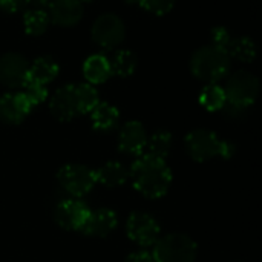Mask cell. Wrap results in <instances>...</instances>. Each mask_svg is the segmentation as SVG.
<instances>
[{
    "label": "cell",
    "instance_id": "f546056e",
    "mask_svg": "<svg viewBox=\"0 0 262 262\" xmlns=\"http://www.w3.org/2000/svg\"><path fill=\"white\" fill-rule=\"evenodd\" d=\"M223 111H224V114H226L227 117H230V118H239V117L246 112V107H241V106H236V104H233V103L226 101L224 106H223Z\"/></svg>",
    "mask_w": 262,
    "mask_h": 262
},
{
    "label": "cell",
    "instance_id": "cb8c5ba5",
    "mask_svg": "<svg viewBox=\"0 0 262 262\" xmlns=\"http://www.w3.org/2000/svg\"><path fill=\"white\" fill-rule=\"evenodd\" d=\"M75 95L78 103V114H89L100 103L97 89L89 83L75 86Z\"/></svg>",
    "mask_w": 262,
    "mask_h": 262
},
{
    "label": "cell",
    "instance_id": "f1b7e54d",
    "mask_svg": "<svg viewBox=\"0 0 262 262\" xmlns=\"http://www.w3.org/2000/svg\"><path fill=\"white\" fill-rule=\"evenodd\" d=\"M28 8V0H0V9L5 12H17Z\"/></svg>",
    "mask_w": 262,
    "mask_h": 262
},
{
    "label": "cell",
    "instance_id": "5bb4252c",
    "mask_svg": "<svg viewBox=\"0 0 262 262\" xmlns=\"http://www.w3.org/2000/svg\"><path fill=\"white\" fill-rule=\"evenodd\" d=\"M32 106L26 97L18 94H6L0 97V120L8 124L21 123L31 112Z\"/></svg>",
    "mask_w": 262,
    "mask_h": 262
},
{
    "label": "cell",
    "instance_id": "8fae6325",
    "mask_svg": "<svg viewBox=\"0 0 262 262\" xmlns=\"http://www.w3.org/2000/svg\"><path fill=\"white\" fill-rule=\"evenodd\" d=\"M147 144V135L141 123L129 121L126 123L118 135V149L126 155L140 157Z\"/></svg>",
    "mask_w": 262,
    "mask_h": 262
},
{
    "label": "cell",
    "instance_id": "44dd1931",
    "mask_svg": "<svg viewBox=\"0 0 262 262\" xmlns=\"http://www.w3.org/2000/svg\"><path fill=\"white\" fill-rule=\"evenodd\" d=\"M109 64H111L112 74H115L118 77H129L137 68V57L134 52L123 49L114 55V58L109 61Z\"/></svg>",
    "mask_w": 262,
    "mask_h": 262
},
{
    "label": "cell",
    "instance_id": "e0dca14e",
    "mask_svg": "<svg viewBox=\"0 0 262 262\" xmlns=\"http://www.w3.org/2000/svg\"><path fill=\"white\" fill-rule=\"evenodd\" d=\"M83 74H84L86 80L89 81V84L104 83L112 75L109 60L100 54L91 55L83 64Z\"/></svg>",
    "mask_w": 262,
    "mask_h": 262
},
{
    "label": "cell",
    "instance_id": "7c38bea8",
    "mask_svg": "<svg viewBox=\"0 0 262 262\" xmlns=\"http://www.w3.org/2000/svg\"><path fill=\"white\" fill-rule=\"evenodd\" d=\"M48 15L58 26H74L83 17V3L80 0H52L48 5Z\"/></svg>",
    "mask_w": 262,
    "mask_h": 262
},
{
    "label": "cell",
    "instance_id": "836d02e7",
    "mask_svg": "<svg viewBox=\"0 0 262 262\" xmlns=\"http://www.w3.org/2000/svg\"><path fill=\"white\" fill-rule=\"evenodd\" d=\"M80 2H91V0H80Z\"/></svg>",
    "mask_w": 262,
    "mask_h": 262
},
{
    "label": "cell",
    "instance_id": "83f0119b",
    "mask_svg": "<svg viewBox=\"0 0 262 262\" xmlns=\"http://www.w3.org/2000/svg\"><path fill=\"white\" fill-rule=\"evenodd\" d=\"M212 37H213V45L227 51L230 43H232V37L229 34V31L223 26H218L212 31Z\"/></svg>",
    "mask_w": 262,
    "mask_h": 262
},
{
    "label": "cell",
    "instance_id": "ba28073f",
    "mask_svg": "<svg viewBox=\"0 0 262 262\" xmlns=\"http://www.w3.org/2000/svg\"><path fill=\"white\" fill-rule=\"evenodd\" d=\"M129 238L138 246H154L160 238V226L154 216L144 212H134L126 226Z\"/></svg>",
    "mask_w": 262,
    "mask_h": 262
},
{
    "label": "cell",
    "instance_id": "6da1fadb",
    "mask_svg": "<svg viewBox=\"0 0 262 262\" xmlns=\"http://www.w3.org/2000/svg\"><path fill=\"white\" fill-rule=\"evenodd\" d=\"M134 187L147 198H160L167 193L172 183V172L164 160L140 155L129 170Z\"/></svg>",
    "mask_w": 262,
    "mask_h": 262
},
{
    "label": "cell",
    "instance_id": "5b68a950",
    "mask_svg": "<svg viewBox=\"0 0 262 262\" xmlns=\"http://www.w3.org/2000/svg\"><path fill=\"white\" fill-rule=\"evenodd\" d=\"M224 94H226V101L247 109L258 98L259 81L253 74L247 71H239L229 78Z\"/></svg>",
    "mask_w": 262,
    "mask_h": 262
},
{
    "label": "cell",
    "instance_id": "1f68e13d",
    "mask_svg": "<svg viewBox=\"0 0 262 262\" xmlns=\"http://www.w3.org/2000/svg\"><path fill=\"white\" fill-rule=\"evenodd\" d=\"M49 0H28V9H45Z\"/></svg>",
    "mask_w": 262,
    "mask_h": 262
},
{
    "label": "cell",
    "instance_id": "9a60e30c",
    "mask_svg": "<svg viewBox=\"0 0 262 262\" xmlns=\"http://www.w3.org/2000/svg\"><path fill=\"white\" fill-rule=\"evenodd\" d=\"M117 215L111 209H97L91 210L86 223L83 224L81 230L88 236H95V238H106L115 227H117Z\"/></svg>",
    "mask_w": 262,
    "mask_h": 262
},
{
    "label": "cell",
    "instance_id": "3957f363",
    "mask_svg": "<svg viewBox=\"0 0 262 262\" xmlns=\"http://www.w3.org/2000/svg\"><path fill=\"white\" fill-rule=\"evenodd\" d=\"M186 146L190 157L198 163H204L207 160H212L213 157H223L227 160L235 154V147L232 143L220 140L215 132L206 129L190 132L186 137Z\"/></svg>",
    "mask_w": 262,
    "mask_h": 262
},
{
    "label": "cell",
    "instance_id": "d6a6232c",
    "mask_svg": "<svg viewBox=\"0 0 262 262\" xmlns=\"http://www.w3.org/2000/svg\"><path fill=\"white\" fill-rule=\"evenodd\" d=\"M129 3H135V2H138V0H127Z\"/></svg>",
    "mask_w": 262,
    "mask_h": 262
},
{
    "label": "cell",
    "instance_id": "603a6c76",
    "mask_svg": "<svg viewBox=\"0 0 262 262\" xmlns=\"http://www.w3.org/2000/svg\"><path fill=\"white\" fill-rule=\"evenodd\" d=\"M227 54H229V57H233L239 61L250 63L256 57V46L250 38L239 37L236 40H232V43L227 49Z\"/></svg>",
    "mask_w": 262,
    "mask_h": 262
},
{
    "label": "cell",
    "instance_id": "d4e9b609",
    "mask_svg": "<svg viewBox=\"0 0 262 262\" xmlns=\"http://www.w3.org/2000/svg\"><path fill=\"white\" fill-rule=\"evenodd\" d=\"M200 103L207 109V111H220L223 109L226 103V94L224 89L218 84H207L201 95H200Z\"/></svg>",
    "mask_w": 262,
    "mask_h": 262
},
{
    "label": "cell",
    "instance_id": "8992f818",
    "mask_svg": "<svg viewBox=\"0 0 262 262\" xmlns=\"http://www.w3.org/2000/svg\"><path fill=\"white\" fill-rule=\"evenodd\" d=\"M57 180L68 193L77 198L89 193L97 184L95 172L83 164L63 166L57 173Z\"/></svg>",
    "mask_w": 262,
    "mask_h": 262
},
{
    "label": "cell",
    "instance_id": "d6986e66",
    "mask_svg": "<svg viewBox=\"0 0 262 262\" xmlns=\"http://www.w3.org/2000/svg\"><path fill=\"white\" fill-rule=\"evenodd\" d=\"M57 74H58V64L54 61V58L40 57L31 64L28 71V80L46 86L49 81H52L57 77Z\"/></svg>",
    "mask_w": 262,
    "mask_h": 262
},
{
    "label": "cell",
    "instance_id": "9c48e42d",
    "mask_svg": "<svg viewBox=\"0 0 262 262\" xmlns=\"http://www.w3.org/2000/svg\"><path fill=\"white\" fill-rule=\"evenodd\" d=\"M29 66L26 60L15 52H8L0 57V83L6 88H23L28 81Z\"/></svg>",
    "mask_w": 262,
    "mask_h": 262
},
{
    "label": "cell",
    "instance_id": "30bf717a",
    "mask_svg": "<svg viewBox=\"0 0 262 262\" xmlns=\"http://www.w3.org/2000/svg\"><path fill=\"white\" fill-rule=\"evenodd\" d=\"M91 210L78 200H64L58 203L54 212L55 223L64 230H81Z\"/></svg>",
    "mask_w": 262,
    "mask_h": 262
},
{
    "label": "cell",
    "instance_id": "4316f807",
    "mask_svg": "<svg viewBox=\"0 0 262 262\" xmlns=\"http://www.w3.org/2000/svg\"><path fill=\"white\" fill-rule=\"evenodd\" d=\"M137 3H140L146 11L152 14L163 15V14H167L173 8L175 0H138Z\"/></svg>",
    "mask_w": 262,
    "mask_h": 262
},
{
    "label": "cell",
    "instance_id": "484cf974",
    "mask_svg": "<svg viewBox=\"0 0 262 262\" xmlns=\"http://www.w3.org/2000/svg\"><path fill=\"white\" fill-rule=\"evenodd\" d=\"M21 94L26 97V100L31 103V106H35V104H40V103H43L46 100L48 89H46L45 84H40V83L28 80L23 84V92Z\"/></svg>",
    "mask_w": 262,
    "mask_h": 262
},
{
    "label": "cell",
    "instance_id": "4fadbf2b",
    "mask_svg": "<svg viewBox=\"0 0 262 262\" xmlns=\"http://www.w3.org/2000/svg\"><path fill=\"white\" fill-rule=\"evenodd\" d=\"M49 109L52 115L60 120V121H69L74 117L78 115V103H77V95H75V86L68 84L54 94L49 103Z\"/></svg>",
    "mask_w": 262,
    "mask_h": 262
},
{
    "label": "cell",
    "instance_id": "7a4b0ae2",
    "mask_svg": "<svg viewBox=\"0 0 262 262\" xmlns=\"http://www.w3.org/2000/svg\"><path fill=\"white\" fill-rule=\"evenodd\" d=\"M230 68V57L227 51L210 45L198 49L190 61L192 74L209 84H215L216 81L223 80Z\"/></svg>",
    "mask_w": 262,
    "mask_h": 262
},
{
    "label": "cell",
    "instance_id": "ac0fdd59",
    "mask_svg": "<svg viewBox=\"0 0 262 262\" xmlns=\"http://www.w3.org/2000/svg\"><path fill=\"white\" fill-rule=\"evenodd\" d=\"M91 118H92L94 129L101 130V132H107V130H112L118 124L120 112L115 106H112L109 103H98L92 109Z\"/></svg>",
    "mask_w": 262,
    "mask_h": 262
},
{
    "label": "cell",
    "instance_id": "7402d4cb",
    "mask_svg": "<svg viewBox=\"0 0 262 262\" xmlns=\"http://www.w3.org/2000/svg\"><path fill=\"white\" fill-rule=\"evenodd\" d=\"M147 155L164 160L172 147V135L166 130L155 132L150 138H147Z\"/></svg>",
    "mask_w": 262,
    "mask_h": 262
},
{
    "label": "cell",
    "instance_id": "2e32d148",
    "mask_svg": "<svg viewBox=\"0 0 262 262\" xmlns=\"http://www.w3.org/2000/svg\"><path fill=\"white\" fill-rule=\"evenodd\" d=\"M94 172H95L97 183H100V184H103L106 187L121 186L129 178L127 169L118 161H107L106 164H103L101 167H98Z\"/></svg>",
    "mask_w": 262,
    "mask_h": 262
},
{
    "label": "cell",
    "instance_id": "52a82bcc",
    "mask_svg": "<svg viewBox=\"0 0 262 262\" xmlns=\"http://www.w3.org/2000/svg\"><path fill=\"white\" fill-rule=\"evenodd\" d=\"M91 35L100 48L112 49L124 40V23L115 14H103L94 21Z\"/></svg>",
    "mask_w": 262,
    "mask_h": 262
},
{
    "label": "cell",
    "instance_id": "277c9868",
    "mask_svg": "<svg viewBox=\"0 0 262 262\" xmlns=\"http://www.w3.org/2000/svg\"><path fill=\"white\" fill-rule=\"evenodd\" d=\"M198 247L184 233H170L154 244V262H195Z\"/></svg>",
    "mask_w": 262,
    "mask_h": 262
},
{
    "label": "cell",
    "instance_id": "4dcf8cb0",
    "mask_svg": "<svg viewBox=\"0 0 262 262\" xmlns=\"http://www.w3.org/2000/svg\"><path fill=\"white\" fill-rule=\"evenodd\" d=\"M126 262H154V258L150 253L141 250V252H135V253L129 255Z\"/></svg>",
    "mask_w": 262,
    "mask_h": 262
},
{
    "label": "cell",
    "instance_id": "ffe728a7",
    "mask_svg": "<svg viewBox=\"0 0 262 262\" xmlns=\"http://www.w3.org/2000/svg\"><path fill=\"white\" fill-rule=\"evenodd\" d=\"M23 23H25V31L29 35H41L43 32H46L51 20L45 9H26Z\"/></svg>",
    "mask_w": 262,
    "mask_h": 262
}]
</instances>
